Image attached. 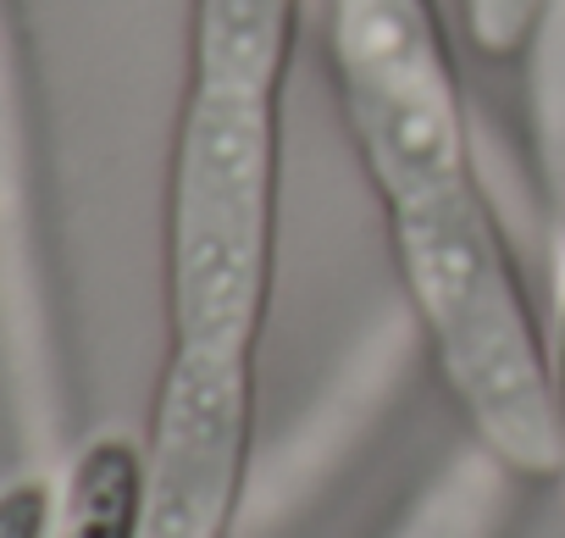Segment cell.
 Instances as JSON below:
<instances>
[{
  "instance_id": "cell-1",
  "label": "cell",
  "mask_w": 565,
  "mask_h": 538,
  "mask_svg": "<svg viewBox=\"0 0 565 538\" xmlns=\"http://www.w3.org/2000/svg\"><path fill=\"white\" fill-rule=\"evenodd\" d=\"M311 0H189L167 156V350L255 356L277 273L282 95Z\"/></svg>"
},
{
  "instance_id": "cell-2",
  "label": "cell",
  "mask_w": 565,
  "mask_h": 538,
  "mask_svg": "<svg viewBox=\"0 0 565 538\" xmlns=\"http://www.w3.org/2000/svg\"><path fill=\"white\" fill-rule=\"evenodd\" d=\"M394 273L471 444L521 483H565L554 350L482 172L383 205Z\"/></svg>"
},
{
  "instance_id": "cell-3",
  "label": "cell",
  "mask_w": 565,
  "mask_h": 538,
  "mask_svg": "<svg viewBox=\"0 0 565 538\" xmlns=\"http://www.w3.org/2000/svg\"><path fill=\"white\" fill-rule=\"evenodd\" d=\"M255 439V356L167 350L139 444L134 538H227Z\"/></svg>"
},
{
  "instance_id": "cell-4",
  "label": "cell",
  "mask_w": 565,
  "mask_h": 538,
  "mask_svg": "<svg viewBox=\"0 0 565 538\" xmlns=\"http://www.w3.org/2000/svg\"><path fill=\"white\" fill-rule=\"evenodd\" d=\"M0 378L34 450L56 439V323L40 228V161L18 0H0Z\"/></svg>"
},
{
  "instance_id": "cell-5",
  "label": "cell",
  "mask_w": 565,
  "mask_h": 538,
  "mask_svg": "<svg viewBox=\"0 0 565 538\" xmlns=\"http://www.w3.org/2000/svg\"><path fill=\"white\" fill-rule=\"evenodd\" d=\"M134 505H139V444L122 433H100L67 461L56 483L51 538H134Z\"/></svg>"
},
{
  "instance_id": "cell-6",
  "label": "cell",
  "mask_w": 565,
  "mask_h": 538,
  "mask_svg": "<svg viewBox=\"0 0 565 538\" xmlns=\"http://www.w3.org/2000/svg\"><path fill=\"white\" fill-rule=\"evenodd\" d=\"M521 477H510L488 450H466L405 516L394 538H499L515 510Z\"/></svg>"
},
{
  "instance_id": "cell-7",
  "label": "cell",
  "mask_w": 565,
  "mask_h": 538,
  "mask_svg": "<svg viewBox=\"0 0 565 538\" xmlns=\"http://www.w3.org/2000/svg\"><path fill=\"white\" fill-rule=\"evenodd\" d=\"M460 12V29L471 40V51L493 56V62H510L532 45L548 0H455Z\"/></svg>"
},
{
  "instance_id": "cell-8",
  "label": "cell",
  "mask_w": 565,
  "mask_h": 538,
  "mask_svg": "<svg viewBox=\"0 0 565 538\" xmlns=\"http://www.w3.org/2000/svg\"><path fill=\"white\" fill-rule=\"evenodd\" d=\"M56 521V483L45 472L12 477L0 488V538H51Z\"/></svg>"
}]
</instances>
